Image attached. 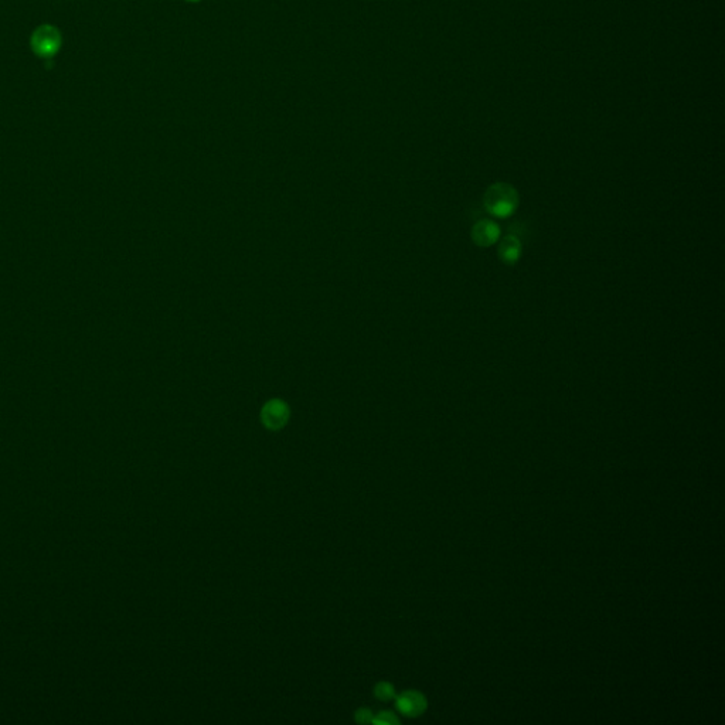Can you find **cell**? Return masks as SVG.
I'll return each instance as SVG.
<instances>
[{
	"label": "cell",
	"mask_w": 725,
	"mask_h": 725,
	"mask_svg": "<svg viewBox=\"0 0 725 725\" xmlns=\"http://www.w3.org/2000/svg\"><path fill=\"white\" fill-rule=\"evenodd\" d=\"M519 193L507 183L492 185L483 196V207L486 213L496 218H507L514 214L519 207Z\"/></svg>",
	"instance_id": "obj_1"
},
{
	"label": "cell",
	"mask_w": 725,
	"mask_h": 725,
	"mask_svg": "<svg viewBox=\"0 0 725 725\" xmlns=\"http://www.w3.org/2000/svg\"><path fill=\"white\" fill-rule=\"evenodd\" d=\"M61 43L62 39L60 30L51 25L39 26L30 37V47L40 58H51L55 55L61 47Z\"/></svg>",
	"instance_id": "obj_2"
},
{
	"label": "cell",
	"mask_w": 725,
	"mask_h": 725,
	"mask_svg": "<svg viewBox=\"0 0 725 725\" xmlns=\"http://www.w3.org/2000/svg\"><path fill=\"white\" fill-rule=\"evenodd\" d=\"M500 232H502V230L496 221L489 220V218H483L473 224L470 237H472L474 246L481 247V248H488L498 243L500 238Z\"/></svg>",
	"instance_id": "obj_3"
},
{
	"label": "cell",
	"mask_w": 725,
	"mask_h": 725,
	"mask_svg": "<svg viewBox=\"0 0 725 725\" xmlns=\"http://www.w3.org/2000/svg\"><path fill=\"white\" fill-rule=\"evenodd\" d=\"M261 420L268 430L278 431L286 425L289 420V408L285 402L279 399H272L264 406L261 411Z\"/></svg>",
	"instance_id": "obj_4"
},
{
	"label": "cell",
	"mask_w": 725,
	"mask_h": 725,
	"mask_svg": "<svg viewBox=\"0 0 725 725\" xmlns=\"http://www.w3.org/2000/svg\"><path fill=\"white\" fill-rule=\"evenodd\" d=\"M397 708L406 717H418L427 710V700L418 691H406L397 698Z\"/></svg>",
	"instance_id": "obj_5"
},
{
	"label": "cell",
	"mask_w": 725,
	"mask_h": 725,
	"mask_svg": "<svg viewBox=\"0 0 725 725\" xmlns=\"http://www.w3.org/2000/svg\"><path fill=\"white\" fill-rule=\"evenodd\" d=\"M521 251H523L521 241L516 234L505 235L500 239L499 247H498V255H499L500 261L509 267L514 265L520 260Z\"/></svg>",
	"instance_id": "obj_6"
},
{
	"label": "cell",
	"mask_w": 725,
	"mask_h": 725,
	"mask_svg": "<svg viewBox=\"0 0 725 725\" xmlns=\"http://www.w3.org/2000/svg\"><path fill=\"white\" fill-rule=\"evenodd\" d=\"M374 696L375 698L381 700V701H390L395 697V690H394V686L388 681H381L375 686L374 689Z\"/></svg>",
	"instance_id": "obj_7"
},
{
	"label": "cell",
	"mask_w": 725,
	"mask_h": 725,
	"mask_svg": "<svg viewBox=\"0 0 725 725\" xmlns=\"http://www.w3.org/2000/svg\"><path fill=\"white\" fill-rule=\"evenodd\" d=\"M399 719L397 718V715L391 711H381L378 712L377 717L373 718V724H381V725H392V724H398Z\"/></svg>",
	"instance_id": "obj_8"
},
{
	"label": "cell",
	"mask_w": 725,
	"mask_h": 725,
	"mask_svg": "<svg viewBox=\"0 0 725 725\" xmlns=\"http://www.w3.org/2000/svg\"><path fill=\"white\" fill-rule=\"evenodd\" d=\"M373 712L371 710L368 708H360L356 711V721L360 722V724H368V722H373Z\"/></svg>",
	"instance_id": "obj_9"
},
{
	"label": "cell",
	"mask_w": 725,
	"mask_h": 725,
	"mask_svg": "<svg viewBox=\"0 0 725 725\" xmlns=\"http://www.w3.org/2000/svg\"><path fill=\"white\" fill-rule=\"evenodd\" d=\"M186 2H190V4H197V2H200V0H186Z\"/></svg>",
	"instance_id": "obj_10"
}]
</instances>
